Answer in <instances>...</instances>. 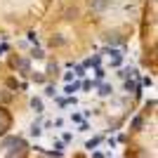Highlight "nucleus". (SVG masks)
<instances>
[{
  "instance_id": "nucleus-1",
  "label": "nucleus",
  "mask_w": 158,
  "mask_h": 158,
  "mask_svg": "<svg viewBox=\"0 0 158 158\" xmlns=\"http://www.w3.org/2000/svg\"><path fill=\"white\" fill-rule=\"evenodd\" d=\"M92 7H94V10H104V7H106V0H92Z\"/></svg>"
}]
</instances>
